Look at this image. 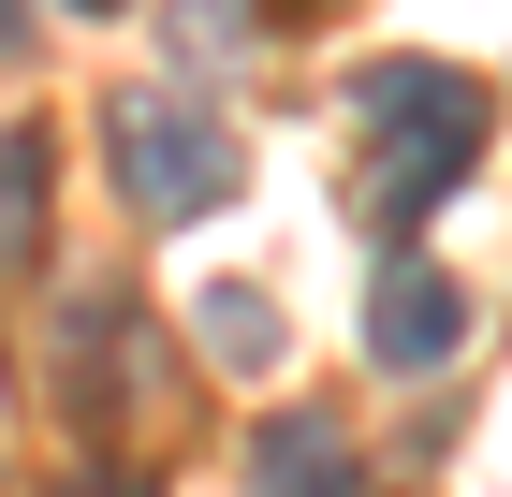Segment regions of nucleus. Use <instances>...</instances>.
Returning <instances> with one entry per match:
<instances>
[{"label":"nucleus","instance_id":"obj_5","mask_svg":"<svg viewBox=\"0 0 512 497\" xmlns=\"http://www.w3.org/2000/svg\"><path fill=\"white\" fill-rule=\"evenodd\" d=\"M44 176H59L44 132H0V264H30V249H44Z\"/></svg>","mask_w":512,"mask_h":497},{"label":"nucleus","instance_id":"obj_4","mask_svg":"<svg viewBox=\"0 0 512 497\" xmlns=\"http://www.w3.org/2000/svg\"><path fill=\"white\" fill-rule=\"evenodd\" d=\"M249 497H352V439L322 410H278L264 439H249Z\"/></svg>","mask_w":512,"mask_h":497},{"label":"nucleus","instance_id":"obj_6","mask_svg":"<svg viewBox=\"0 0 512 497\" xmlns=\"http://www.w3.org/2000/svg\"><path fill=\"white\" fill-rule=\"evenodd\" d=\"M205 337L235 351V366H264V351H278V307L264 293H205Z\"/></svg>","mask_w":512,"mask_h":497},{"label":"nucleus","instance_id":"obj_3","mask_svg":"<svg viewBox=\"0 0 512 497\" xmlns=\"http://www.w3.org/2000/svg\"><path fill=\"white\" fill-rule=\"evenodd\" d=\"M366 337H381V366H410V381H425V366H454V337H469V293H454L439 264H395L381 307H366Z\"/></svg>","mask_w":512,"mask_h":497},{"label":"nucleus","instance_id":"obj_7","mask_svg":"<svg viewBox=\"0 0 512 497\" xmlns=\"http://www.w3.org/2000/svg\"><path fill=\"white\" fill-rule=\"evenodd\" d=\"M74 497H132V483H74Z\"/></svg>","mask_w":512,"mask_h":497},{"label":"nucleus","instance_id":"obj_2","mask_svg":"<svg viewBox=\"0 0 512 497\" xmlns=\"http://www.w3.org/2000/svg\"><path fill=\"white\" fill-rule=\"evenodd\" d=\"M103 161H118V191L147 205V220H205V205L235 191V147H220L191 103H161V88H132V103L103 117Z\"/></svg>","mask_w":512,"mask_h":497},{"label":"nucleus","instance_id":"obj_1","mask_svg":"<svg viewBox=\"0 0 512 497\" xmlns=\"http://www.w3.org/2000/svg\"><path fill=\"white\" fill-rule=\"evenodd\" d=\"M366 117H381V161H366V220L410 234L454 176L483 161V88L454 74V59H381L366 74Z\"/></svg>","mask_w":512,"mask_h":497}]
</instances>
